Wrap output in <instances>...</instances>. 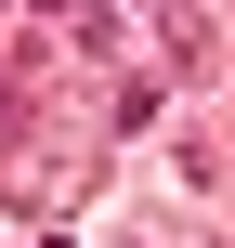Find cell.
Returning a JSON list of instances; mask_svg holds the SVG:
<instances>
[{"instance_id":"obj_1","label":"cell","mask_w":235,"mask_h":248,"mask_svg":"<svg viewBox=\"0 0 235 248\" xmlns=\"http://www.w3.org/2000/svg\"><path fill=\"white\" fill-rule=\"evenodd\" d=\"M0 196H26V209H78V196H92V144L13 131V157H0Z\"/></svg>"}]
</instances>
